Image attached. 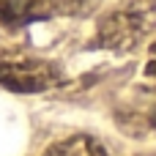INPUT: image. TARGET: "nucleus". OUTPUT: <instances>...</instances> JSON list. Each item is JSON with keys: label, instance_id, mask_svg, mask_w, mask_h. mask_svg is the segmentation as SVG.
I'll use <instances>...</instances> for the list:
<instances>
[{"label": "nucleus", "instance_id": "obj_7", "mask_svg": "<svg viewBox=\"0 0 156 156\" xmlns=\"http://www.w3.org/2000/svg\"><path fill=\"white\" fill-rule=\"evenodd\" d=\"M148 74L151 77H156V41H154V47H151V52H148Z\"/></svg>", "mask_w": 156, "mask_h": 156}, {"label": "nucleus", "instance_id": "obj_4", "mask_svg": "<svg viewBox=\"0 0 156 156\" xmlns=\"http://www.w3.org/2000/svg\"><path fill=\"white\" fill-rule=\"evenodd\" d=\"M126 121L134 123L140 132H148V134H156V88L145 90L126 112Z\"/></svg>", "mask_w": 156, "mask_h": 156}, {"label": "nucleus", "instance_id": "obj_6", "mask_svg": "<svg viewBox=\"0 0 156 156\" xmlns=\"http://www.w3.org/2000/svg\"><path fill=\"white\" fill-rule=\"evenodd\" d=\"M47 3H49V11L55 16V14H82V11L93 8L96 0H47Z\"/></svg>", "mask_w": 156, "mask_h": 156}, {"label": "nucleus", "instance_id": "obj_5", "mask_svg": "<svg viewBox=\"0 0 156 156\" xmlns=\"http://www.w3.org/2000/svg\"><path fill=\"white\" fill-rule=\"evenodd\" d=\"M44 156H110L104 151L101 143H96L93 137H85V134H77V137H69L58 145H52Z\"/></svg>", "mask_w": 156, "mask_h": 156}, {"label": "nucleus", "instance_id": "obj_1", "mask_svg": "<svg viewBox=\"0 0 156 156\" xmlns=\"http://www.w3.org/2000/svg\"><path fill=\"white\" fill-rule=\"evenodd\" d=\"M63 82L60 66L36 55H11L0 60V85L14 93H41Z\"/></svg>", "mask_w": 156, "mask_h": 156}, {"label": "nucleus", "instance_id": "obj_3", "mask_svg": "<svg viewBox=\"0 0 156 156\" xmlns=\"http://www.w3.org/2000/svg\"><path fill=\"white\" fill-rule=\"evenodd\" d=\"M49 16L52 11L47 0H0V27L5 30H19Z\"/></svg>", "mask_w": 156, "mask_h": 156}, {"label": "nucleus", "instance_id": "obj_2", "mask_svg": "<svg viewBox=\"0 0 156 156\" xmlns=\"http://www.w3.org/2000/svg\"><path fill=\"white\" fill-rule=\"evenodd\" d=\"M148 22H145V11L140 8H123V11H112L101 25H99V47L107 49H129L140 41V36L145 33Z\"/></svg>", "mask_w": 156, "mask_h": 156}]
</instances>
